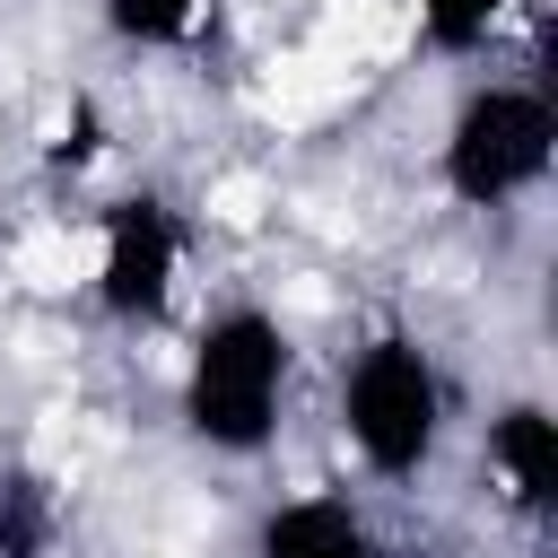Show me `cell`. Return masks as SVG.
<instances>
[{"label": "cell", "mask_w": 558, "mask_h": 558, "mask_svg": "<svg viewBox=\"0 0 558 558\" xmlns=\"http://www.w3.org/2000/svg\"><path fill=\"white\" fill-rule=\"evenodd\" d=\"M288 401H296V331L253 296L209 305L174 375L183 436L218 462H262L288 427Z\"/></svg>", "instance_id": "6da1fadb"}, {"label": "cell", "mask_w": 558, "mask_h": 558, "mask_svg": "<svg viewBox=\"0 0 558 558\" xmlns=\"http://www.w3.org/2000/svg\"><path fill=\"white\" fill-rule=\"evenodd\" d=\"M331 418H340V445L366 480L410 488V480L436 471V453L453 436V375L410 323H384L340 357Z\"/></svg>", "instance_id": "7a4b0ae2"}, {"label": "cell", "mask_w": 558, "mask_h": 558, "mask_svg": "<svg viewBox=\"0 0 558 558\" xmlns=\"http://www.w3.org/2000/svg\"><path fill=\"white\" fill-rule=\"evenodd\" d=\"M558 174V96L541 78H471L436 131V183L453 209H514Z\"/></svg>", "instance_id": "3957f363"}, {"label": "cell", "mask_w": 558, "mask_h": 558, "mask_svg": "<svg viewBox=\"0 0 558 558\" xmlns=\"http://www.w3.org/2000/svg\"><path fill=\"white\" fill-rule=\"evenodd\" d=\"M183 279H192V218L174 192L157 183H131L96 209V235H87V296L113 331H157L174 305H183Z\"/></svg>", "instance_id": "277c9868"}, {"label": "cell", "mask_w": 558, "mask_h": 558, "mask_svg": "<svg viewBox=\"0 0 558 558\" xmlns=\"http://www.w3.org/2000/svg\"><path fill=\"white\" fill-rule=\"evenodd\" d=\"M480 471H488V497L514 523L541 532L558 514V418H549V401H532V392L497 401L488 427H480Z\"/></svg>", "instance_id": "5b68a950"}, {"label": "cell", "mask_w": 558, "mask_h": 558, "mask_svg": "<svg viewBox=\"0 0 558 558\" xmlns=\"http://www.w3.org/2000/svg\"><path fill=\"white\" fill-rule=\"evenodd\" d=\"M253 558H392V541L375 532V514L349 488H296V497L262 506Z\"/></svg>", "instance_id": "8992f818"}, {"label": "cell", "mask_w": 558, "mask_h": 558, "mask_svg": "<svg viewBox=\"0 0 558 558\" xmlns=\"http://www.w3.org/2000/svg\"><path fill=\"white\" fill-rule=\"evenodd\" d=\"M105 35L122 52H201L227 17V0H96Z\"/></svg>", "instance_id": "52a82bcc"}, {"label": "cell", "mask_w": 558, "mask_h": 558, "mask_svg": "<svg viewBox=\"0 0 558 558\" xmlns=\"http://www.w3.org/2000/svg\"><path fill=\"white\" fill-rule=\"evenodd\" d=\"M523 9H532V0H410V35H418V52H436V61H480V52L506 44V26H514Z\"/></svg>", "instance_id": "ba28073f"}, {"label": "cell", "mask_w": 558, "mask_h": 558, "mask_svg": "<svg viewBox=\"0 0 558 558\" xmlns=\"http://www.w3.org/2000/svg\"><path fill=\"white\" fill-rule=\"evenodd\" d=\"M61 549V488L35 462H0V558H52Z\"/></svg>", "instance_id": "9c48e42d"}]
</instances>
